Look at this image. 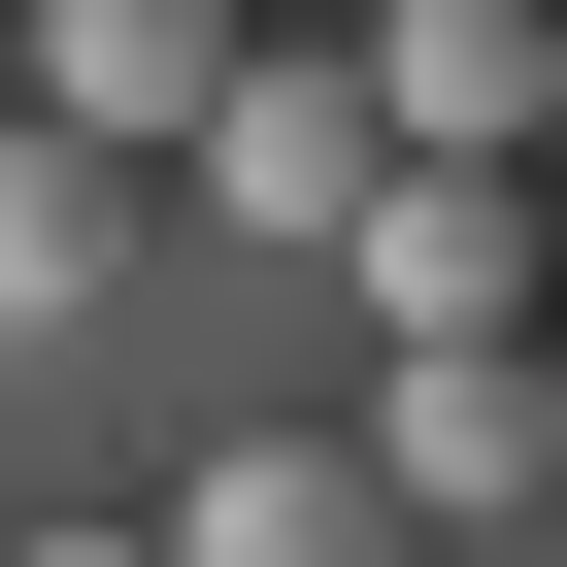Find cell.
<instances>
[{"label": "cell", "instance_id": "cell-9", "mask_svg": "<svg viewBox=\"0 0 567 567\" xmlns=\"http://www.w3.org/2000/svg\"><path fill=\"white\" fill-rule=\"evenodd\" d=\"M0 134H34V0H0Z\"/></svg>", "mask_w": 567, "mask_h": 567}, {"label": "cell", "instance_id": "cell-4", "mask_svg": "<svg viewBox=\"0 0 567 567\" xmlns=\"http://www.w3.org/2000/svg\"><path fill=\"white\" fill-rule=\"evenodd\" d=\"M368 467L467 534V501H567V401H534V334H401V401H368Z\"/></svg>", "mask_w": 567, "mask_h": 567}, {"label": "cell", "instance_id": "cell-6", "mask_svg": "<svg viewBox=\"0 0 567 567\" xmlns=\"http://www.w3.org/2000/svg\"><path fill=\"white\" fill-rule=\"evenodd\" d=\"M167 534H200V567H401V534H434V501H401V467H368V434H234V467H200V501H167Z\"/></svg>", "mask_w": 567, "mask_h": 567}, {"label": "cell", "instance_id": "cell-8", "mask_svg": "<svg viewBox=\"0 0 567 567\" xmlns=\"http://www.w3.org/2000/svg\"><path fill=\"white\" fill-rule=\"evenodd\" d=\"M0 567H200V534H0Z\"/></svg>", "mask_w": 567, "mask_h": 567}, {"label": "cell", "instance_id": "cell-7", "mask_svg": "<svg viewBox=\"0 0 567 567\" xmlns=\"http://www.w3.org/2000/svg\"><path fill=\"white\" fill-rule=\"evenodd\" d=\"M34 301H101V134H68V101L0 134V334H34Z\"/></svg>", "mask_w": 567, "mask_h": 567}, {"label": "cell", "instance_id": "cell-2", "mask_svg": "<svg viewBox=\"0 0 567 567\" xmlns=\"http://www.w3.org/2000/svg\"><path fill=\"white\" fill-rule=\"evenodd\" d=\"M234 68H267V0H34V101H68L101 167H134V134L200 167V134H234Z\"/></svg>", "mask_w": 567, "mask_h": 567}, {"label": "cell", "instance_id": "cell-1", "mask_svg": "<svg viewBox=\"0 0 567 567\" xmlns=\"http://www.w3.org/2000/svg\"><path fill=\"white\" fill-rule=\"evenodd\" d=\"M401 167H434V134H401V68H368V34H267V68H234V134H200V200H234V234H301V267H334Z\"/></svg>", "mask_w": 567, "mask_h": 567}, {"label": "cell", "instance_id": "cell-10", "mask_svg": "<svg viewBox=\"0 0 567 567\" xmlns=\"http://www.w3.org/2000/svg\"><path fill=\"white\" fill-rule=\"evenodd\" d=\"M534 401H567V334H534Z\"/></svg>", "mask_w": 567, "mask_h": 567}, {"label": "cell", "instance_id": "cell-3", "mask_svg": "<svg viewBox=\"0 0 567 567\" xmlns=\"http://www.w3.org/2000/svg\"><path fill=\"white\" fill-rule=\"evenodd\" d=\"M334 267H368V334H534V301H567V200H501V167H401Z\"/></svg>", "mask_w": 567, "mask_h": 567}, {"label": "cell", "instance_id": "cell-5", "mask_svg": "<svg viewBox=\"0 0 567 567\" xmlns=\"http://www.w3.org/2000/svg\"><path fill=\"white\" fill-rule=\"evenodd\" d=\"M368 68L434 167H501V134H567V0H368Z\"/></svg>", "mask_w": 567, "mask_h": 567}]
</instances>
